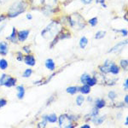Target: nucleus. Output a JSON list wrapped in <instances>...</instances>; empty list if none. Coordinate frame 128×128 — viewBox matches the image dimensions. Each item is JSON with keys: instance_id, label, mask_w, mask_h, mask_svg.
<instances>
[{"instance_id": "obj_34", "label": "nucleus", "mask_w": 128, "mask_h": 128, "mask_svg": "<svg viewBox=\"0 0 128 128\" xmlns=\"http://www.w3.org/2000/svg\"><path fill=\"white\" fill-rule=\"evenodd\" d=\"M24 58V56L22 54V52H20V51H18L17 52V56H16V59H17V61L19 62H22V60Z\"/></svg>"}, {"instance_id": "obj_16", "label": "nucleus", "mask_w": 128, "mask_h": 128, "mask_svg": "<svg viewBox=\"0 0 128 128\" xmlns=\"http://www.w3.org/2000/svg\"><path fill=\"white\" fill-rule=\"evenodd\" d=\"M106 106V102H105L104 99L102 98H98L95 101V107H96L98 109H101Z\"/></svg>"}, {"instance_id": "obj_26", "label": "nucleus", "mask_w": 128, "mask_h": 128, "mask_svg": "<svg viewBox=\"0 0 128 128\" xmlns=\"http://www.w3.org/2000/svg\"><path fill=\"white\" fill-rule=\"evenodd\" d=\"M90 77V74H86V73L84 74H82L81 77H80V82H81V84H86V81H87V80Z\"/></svg>"}, {"instance_id": "obj_32", "label": "nucleus", "mask_w": 128, "mask_h": 128, "mask_svg": "<svg viewBox=\"0 0 128 128\" xmlns=\"http://www.w3.org/2000/svg\"><path fill=\"white\" fill-rule=\"evenodd\" d=\"M114 31L116 32H120L121 34H122L123 37H126L127 34H128V32L126 29H125V28H123V29H120V30H116V29H114Z\"/></svg>"}, {"instance_id": "obj_14", "label": "nucleus", "mask_w": 128, "mask_h": 128, "mask_svg": "<svg viewBox=\"0 0 128 128\" xmlns=\"http://www.w3.org/2000/svg\"><path fill=\"white\" fill-rule=\"evenodd\" d=\"M16 90H17V98L18 99H20V100H22V99L24 98V96H25V92H26V90H25V87L23 86H16Z\"/></svg>"}, {"instance_id": "obj_12", "label": "nucleus", "mask_w": 128, "mask_h": 128, "mask_svg": "<svg viewBox=\"0 0 128 128\" xmlns=\"http://www.w3.org/2000/svg\"><path fill=\"white\" fill-rule=\"evenodd\" d=\"M44 65H45V68H46L47 69H49L50 71H54L56 69V63L51 58L47 59L44 62Z\"/></svg>"}, {"instance_id": "obj_36", "label": "nucleus", "mask_w": 128, "mask_h": 128, "mask_svg": "<svg viewBox=\"0 0 128 128\" xmlns=\"http://www.w3.org/2000/svg\"><path fill=\"white\" fill-rule=\"evenodd\" d=\"M22 50H23V51H24V52H26V54H29V53L31 52L30 47L28 46V45H26V46H23V48H22Z\"/></svg>"}, {"instance_id": "obj_28", "label": "nucleus", "mask_w": 128, "mask_h": 128, "mask_svg": "<svg viewBox=\"0 0 128 128\" xmlns=\"http://www.w3.org/2000/svg\"><path fill=\"white\" fill-rule=\"evenodd\" d=\"M10 75L6 74H3L1 76H0V86H4V84L5 80H7V78L9 77Z\"/></svg>"}, {"instance_id": "obj_18", "label": "nucleus", "mask_w": 128, "mask_h": 128, "mask_svg": "<svg viewBox=\"0 0 128 128\" xmlns=\"http://www.w3.org/2000/svg\"><path fill=\"white\" fill-rule=\"evenodd\" d=\"M109 73H111L114 75H117L120 73V68L114 62H113L109 68Z\"/></svg>"}, {"instance_id": "obj_9", "label": "nucleus", "mask_w": 128, "mask_h": 128, "mask_svg": "<svg viewBox=\"0 0 128 128\" xmlns=\"http://www.w3.org/2000/svg\"><path fill=\"white\" fill-rule=\"evenodd\" d=\"M7 40L10 41L11 43H13V44H16L17 43V30H16V28L14 26L13 28H12V32L10 34V35L7 38Z\"/></svg>"}, {"instance_id": "obj_35", "label": "nucleus", "mask_w": 128, "mask_h": 128, "mask_svg": "<svg viewBox=\"0 0 128 128\" xmlns=\"http://www.w3.org/2000/svg\"><path fill=\"white\" fill-rule=\"evenodd\" d=\"M6 104H7V101L4 98H0V108L4 107Z\"/></svg>"}, {"instance_id": "obj_45", "label": "nucleus", "mask_w": 128, "mask_h": 128, "mask_svg": "<svg viewBox=\"0 0 128 128\" xmlns=\"http://www.w3.org/2000/svg\"><path fill=\"white\" fill-rule=\"evenodd\" d=\"M88 101H89V102H92V98H90V96H88Z\"/></svg>"}, {"instance_id": "obj_23", "label": "nucleus", "mask_w": 128, "mask_h": 128, "mask_svg": "<svg viewBox=\"0 0 128 128\" xmlns=\"http://www.w3.org/2000/svg\"><path fill=\"white\" fill-rule=\"evenodd\" d=\"M120 65L121 68L125 71H127V68H128V61L127 59H122L120 60Z\"/></svg>"}, {"instance_id": "obj_25", "label": "nucleus", "mask_w": 128, "mask_h": 128, "mask_svg": "<svg viewBox=\"0 0 128 128\" xmlns=\"http://www.w3.org/2000/svg\"><path fill=\"white\" fill-rule=\"evenodd\" d=\"M84 102V98L83 95H79V96L76 98V104L78 106H81Z\"/></svg>"}, {"instance_id": "obj_6", "label": "nucleus", "mask_w": 128, "mask_h": 128, "mask_svg": "<svg viewBox=\"0 0 128 128\" xmlns=\"http://www.w3.org/2000/svg\"><path fill=\"white\" fill-rule=\"evenodd\" d=\"M30 34V30H20L17 32V40L20 42H24L26 40Z\"/></svg>"}, {"instance_id": "obj_39", "label": "nucleus", "mask_w": 128, "mask_h": 128, "mask_svg": "<svg viewBox=\"0 0 128 128\" xmlns=\"http://www.w3.org/2000/svg\"><path fill=\"white\" fill-rule=\"evenodd\" d=\"M96 3L101 4L102 7H106V5H105V0H96Z\"/></svg>"}, {"instance_id": "obj_13", "label": "nucleus", "mask_w": 128, "mask_h": 128, "mask_svg": "<svg viewBox=\"0 0 128 128\" xmlns=\"http://www.w3.org/2000/svg\"><path fill=\"white\" fill-rule=\"evenodd\" d=\"M42 118L46 120L47 122L56 123L57 121V119H58V117L56 116V114H50L44 115V116H43Z\"/></svg>"}, {"instance_id": "obj_44", "label": "nucleus", "mask_w": 128, "mask_h": 128, "mask_svg": "<svg viewBox=\"0 0 128 128\" xmlns=\"http://www.w3.org/2000/svg\"><path fill=\"white\" fill-rule=\"evenodd\" d=\"M125 126H128V118L126 117V122H125Z\"/></svg>"}, {"instance_id": "obj_17", "label": "nucleus", "mask_w": 128, "mask_h": 128, "mask_svg": "<svg viewBox=\"0 0 128 128\" xmlns=\"http://www.w3.org/2000/svg\"><path fill=\"white\" fill-rule=\"evenodd\" d=\"M79 92L83 95L89 94L90 92V86H89L87 84H84L82 86L79 87Z\"/></svg>"}, {"instance_id": "obj_5", "label": "nucleus", "mask_w": 128, "mask_h": 128, "mask_svg": "<svg viewBox=\"0 0 128 128\" xmlns=\"http://www.w3.org/2000/svg\"><path fill=\"white\" fill-rule=\"evenodd\" d=\"M114 62H111L110 60L107 59L106 61L104 62V63L102 65L99 66V70L102 74H107L109 73V68H110L111 64H112Z\"/></svg>"}, {"instance_id": "obj_10", "label": "nucleus", "mask_w": 128, "mask_h": 128, "mask_svg": "<svg viewBox=\"0 0 128 128\" xmlns=\"http://www.w3.org/2000/svg\"><path fill=\"white\" fill-rule=\"evenodd\" d=\"M8 51H9V45H8V43L4 42V41L0 42V55L6 56L8 54Z\"/></svg>"}, {"instance_id": "obj_33", "label": "nucleus", "mask_w": 128, "mask_h": 128, "mask_svg": "<svg viewBox=\"0 0 128 128\" xmlns=\"http://www.w3.org/2000/svg\"><path fill=\"white\" fill-rule=\"evenodd\" d=\"M46 124H47V120L45 119H43L42 118V121L38 124V127H40V128H41V127H45V126H46Z\"/></svg>"}, {"instance_id": "obj_38", "label": "nucleus", "mask_w": 128, "mask_h": 128, "mask_svg": "<svg viewBox=\"0 0 128 128\" xmlns=\"http://www.w3.org/2000/svg\"><path fill=\"white\" fill-rule=\"evenodd\" d=\"M123 87H124V90H128V80L127 79H126L125 82H124Z\"/></svg>"}, {"instance_id": "obj_30", "label": "nucleus", "mask_w": 128, "mask_h": 128, "mask_svg": "<svg viewBox=\"0 0 128 128\" xmlns=\"http://www.w3.org/2000/svg\"><path fill=\"white\" fill-rule=\"evenodd\" d=\"M108 98L110 99L111 101H114L117 98V93L115 92H114V90H110L108 93Z\"/></svg>"}, {"instance_id": "obj_3", "label": "nucleus", "mask_w": 128, "mask_h": 128, "mask_svg": "<svg viewBox=\"0 0 128 128\" xmlns=\"http://www.w3.org/2000/svg\"><path fill=\"white\" fill-rule=\"evenodd\" d=\"M68 20L70 26L72 28H74V29L80 30L86 26L84 19L82 17L81 15H80L78 13H74L68 16Z\"/></svg>"}, {"instance_id": "obj_29", "label": "nucleus", "mask_w": 128, "mask_h": 128, "mask_svg": "<svg viewBox=\"0 0 128 128\" xmlns=\"http://www.w3.org/2000/svg\"><path fill=\"white\" fill-rule=\"evenodd\" d=\"M88 23L90 24L92 26H96V25H98V17H93V18H92V19H90V20H89V22H88Z\"/></svg>"}, {"instance_id": "obj_42", "label": "nucleus", "mask_w": 128, "mask_h": 128, "mask_svg": "<svg viewBox=\"0 0 128 128\" xmlns=\"http://www.w3.org/2000/svg\"><path fill=\"white\" fill-rule=\"evenodd\" d=\"M26 19H28V20H32V16L31 15V14H28V15H26Z\"/></svg>"}, {"instance_id": "obj_41", "label": "nucleus", "mask_w": 128, "mask_h": 128, "mask_svg": "<svg viewBox=\"0 0 128 128\" xmlns=\"http://www.w3.org/2000/svg\"><path fill=\"white\" fill-rule=\"evenodd\" d=\"M124 102H125L126 104H128V96H127V95H126L125 98H124Z\"/></svg>"}, {"instance_id": "obj_22", "label": "nucleus", "mask_w": 128, "mask_h": 128, "mask_svg": "<svg viewBox=\"0 0 128 128\" xmlns=\"http://www.w3.org/2000/svg\"><path fill=\"white\" fill-rule=\"evenodd\" d=\"M9 67V64H8L7 60L2 58L0 59V69L1 70H6Z\"/></svg>"}, {"instance_id": "obj_40", "label": "nucleus", "mask_w": 128, "mask_h": 128, "mask_svg": "<svg viewBox=\"0 0 128 128\" xmlns=\"http://www.w3.org/2000/svg\"><path fill=\"white\" fill-rule=\"evenodd\" d=\"M5 19H6L5 15H1V16H0V23H1L2 22H4Z\"/></svg>"}, {"instance_id": "obj_24", "label": "nucleus", "mask_w": 128, "mask_h": 128, "mask_svg": "<svg viewBox=\"0 0 128 128\" xmlns=\"http://www.w3.org/2000/svg\"><path fill=\"white\" fill-rule=\"evenodd\" d=\"M105 35H106V32L105 31H98L95 34V38L96 40H102V38H104L105 37Z\"/></svg>"}, {"instance_id": "obj_1", "label": "nucleus", "mask_w": 128, "mask_h": 128, "mask_svg": "<svg viewBox=\"0 0 128 128\" xmlns=\"http://www.w3.org/2000/svg\"><path fill=\"white\" fill-rule=\"evenodd\" d=\"M62 30L61 22L58 20H51L50 23L42 30L41 36L45 40H53Z\"/></svg>"}, {"instance_id": "obj_2", "label": "nucleus", "mask_w": 128, "mask_h": 128, "mask_svg": "<svg viewBox=\"0 0 128 128\" xmlns=\"http://www.w3.org/2000/svg\"><path fill=\"white\" fill-rule=\"evenodd\" d=\"M28 7V4L25 1H16L10 5L8 10V16L10 18H15L20 14L24 13Z\"/></svg>"}, {"instance_id": "obj_19", "label": "nucleus", "mask_w": 128, "mask_h": 128, "mask_svg": "<svg viewBox=\"0 0 128 128\" xmlns=\"http://www.w3.org/2000/svg\"><path fill=\"white\" fill-rule=\"evenodd\" d=\"M88 38L86 37H82L81 38L80 40V42H79V44H80V47L81 49H86V46L88 44Z\"/></svg>"}, {"instance_id": "obj_7", "label": "nucleus", "mask_w": 128, "mask_h": 128, "mask_svg": "<svg viewBox=\"0 0 128 128\" xmlns=\"http://www.w3.org/2000/svg\"><path fill=\"white\" fill-rule=\"evenodd\" d=\"M127 44V40L122 41V42H120L118 44H116L114 47H112L108 51V53H114V52H118V51L121 50Z\"/></svg>"}, {"instance_id": "obj_15", "label": "nucleus", "mask_w": 128, "mask_h": 128, "mask_svg": "<svg viewBox=\"0 0 128 128\" xmlns=\"http://www.w3.org/2000/svg\"><path fill=\"white\" fill-rule=\"evenodd\" d=\"M96 126H99V125H102L104 123V121L105 120V116H101V117H98V116H95V117H92V119L90 120Z\"/></svg>"}, {"instance_id": "obj_20", "label": "nucleus", "mask_w": 128, "mask_h": 128, "mask_svg": "<svg viewBox=\"0 0 128 128\" xmlns=\"http://www.w3.org/2000/svg\"><path fill=\"white\" fill-rule=\"evenodd\" d=\"M86 84H87L89 86L92 87V86H96V84H98V79H96V77H92V76H90V77L87 80V81H86Z\"/></svg>"}, {"instance_id": "obj_27", "label": "nucleus", "mask_w": 128, "mask_h": 128, "mask_svg": "<svg viewBox=\"0 0 128 128\" xmlns=\"http://www.w3.org/2000/svg\"><path fill=\"white\" fill-rule=\"evenodd\" d=\"M32 74V69L31 68H26L22 74V77L23 78H29Z\"/></svg>"}, {"instance_id": "obj_46", "label": "nucleus", "mask_w": 128, "mask_h": 128, "mask_svg": "<svg viewBox=\"0 0 128 128\" xmlns=\"http://www.w3.org/2000/svg\"><path fill=\"white\" fill-rule=\"evenodd\" d=\"M31 1H32V0H31Z\"/></svg>"}, {"instance_id": "obj_8", "label": "nucleus", "mask_w": 128, "mask_h": 128, "mask_svg": "<svg viewBox=\"0 0 128 128\" xmlns=\"http://www.w3.org/2000/svg\"><path fill=\"white\" fill-rule=\"evenodd\" d=\"M23 60H24V62L26 63V65L30 66V67H34L35 65V63H36V60H35L34 56L30 54H28L26 56H25Z\"/></svg>"}, {"instance_id": "obj_43", "label": "nucleus", "mask_w": 128, "mask_h": 128, "mask_svg": "<svg viewBox=\"0 0 128 128\" xmlns=\"http://www.w3.org/2000/svg\"><path fill=\"white\" fill-rule=\"evenodd\" d=\"M81 128H90V126H89V125H87V124H86V125L81 126Z\"/></svg>"}, {"instance_id": "obj_37", "label": "nucleus", "mask_w": 128, "mask_h": 128, "mask_svg": "<svg viewBox=\"0 0 128 128\" xmlns=\"http://www.w3.org/2000/svg\"><path fill=\"white\" fill-rule=\"evenodd\" d=\"M92 1H93V0H80V2H81V3L84 5L90 4L92 3Z\"/></svg>"}, {"instance_id": "obj_11", "label": "nucleus", "mask_w": 128, "mask_h": 128, "mask_svg": "<svg viewBox=\"0 0 128 128\" xmlns=\"http://www.w3.org/2000/svg\"><path fill=\"white\" fill-rule=\"evenodd\" d=\"M16 79L15 78L11 77V76H9V77L7 78V80H5L4 84V86H5V87H13V86H16Z\"/></svg>"}, {"instance_id": "obj_31", "label": "nucleus", "mask_w": 128, "mask_h": 128, "mask_svg": "<svg viewBox=\"0 0 128 128\" xmlns=\"http://www.w3.org/2000/svg\"><path fill=\"white\" fill-rule=\"evenodd\" d=\"M99 114V109L96 108V107H94L93 108H92V112L90 114V117H95V116H98Z\"/></svg>"}, {"instance_id": "obj_4", "label": "nucleus", "mask_w": 128, "mask_h": 128, "mask_svg": "<svg viewBox=\"0 0 128 128\" xmlns=\"http://www.w3.org/2000/svg\"><path fill=\"white\" fill-rule=\"evenodd\" d=\"M77 118L74 115H69V114H62L60 115V117L57 119L59 123L60 127H66V128H74L75 126H74L73 122L74 120H76Z\"/></svg>"}, {"instance_id": "obj_21", "label": "nucleus", "mask_w": 128, "mask_h": 128, "mask_svg": "<svg viewBox=\"0 0 128 128\" xmlns=\"http://www.w3.org/2000/svg\"><path fill=\"white\" fill-rule=\"evenodd\" d=\"M66 92H67V93H68V94L74 95L79 92V87H78V86H69V87L67 88Z\"/></svg>"}]
</instances>
